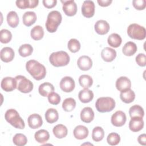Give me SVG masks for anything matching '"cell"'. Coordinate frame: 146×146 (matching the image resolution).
Here are the masks:
<instances>
[{
	"label": "cell",
	"instance_id": "8992f818",
	"mask_svg": "<svg viewBox=\"0 0 146 146\" xmlns=\"http://www.w3.org/2000/svg\"><path fill=\"white\" fill-rule=\"evenodd\" d=\"M127 34L132 39L143 40L146 36V30L143 26L136 23H132L128 27Z\"/></svg>",
	"mask_w": 146,
	"mask_h": 146
},
{
	"label": "cell",
	"instance_id": "8fae6325",
	"mask_svg": "<svg viewBox=\"0 0 146 146\" xmlns=\"http://www.w3.org/2000/svg\"><path fill=\"white\" fill-rule=\"evenodd\" d=\"M1 88L6 92H11L17 88V81L15 78L5 77L2 79L1 83Z\"/></svg>",
	"mask_w": 146,
	"mask_h": 146
},
{
	"label": "cell",
	"instance_id": "9c48e42d",
	"mask_svg": "<svg viewBox=\"0 0 146 146\" xmlns=\"http://www.w3.org/2000/svg\"><path fill=\"white\" fill-rule=\"evenodd\" d=\"M127 117L125 113L122 111H117L111 116V121L115 127H121L126 122Z\"/></svg>",
	"mask_w": 146,
	"mask_h": 146
},
{
	"label": "cell",
	"instance_id": "d6986e66",
	"mask_svg": "<svg viewBox=\"0 0 146 146\" xmlns=\"http://www.w3.org/2000/svg\"><path fill=\"white\" fill-rule=\"evenodd\" d=\"M102 58L107 62H111L113 61L116 56V51L110 47H105L101 52Z\"/></svg>",
	"mask_w": 146,
	"mask_h": 146
},
{
	"label": "cell",
	"instance_id": "4fadbf2b",
	"mask_svg": "<svg viewBox=\"0 0 146 146\" xmlns=\"http://www.w3.org/2000/svg\"><path fill=\"white\" fill-rule=\"evenodd\" d=\"M143 127L144 121L143 117H131L129 123V128L131 131L134 132H139L143 128Z\"/></svg>",
	"mask_w": 146,
	"mask_h": 146
},
{
	"label": "cell",
	"instance_id": "7402d4cb",
	"mask_svg": "<svg viewBox=\"0 0 146 146\" xmlns=\"http://www.w3.org/2000/svg\"><path fill=\"white\" fill-rule=\"evenodd\" d=\"M78 98L80 101L83 103H89L94 98V93L88 88H84L79 92Z\"/></svg>",
	"mask_w": 146,
	"mask_h": 146
},
{
	"label": "cell",
	"instance_id": "836d02e7",
	"mask_svg": "<svg viewBox=\"0 0 146 146\" xmlns=\"http://www.w3.org/2000/svg\"><path fill=\"white\" fill-rule=\"evenodd\" d=\"M129 114L131 117H143L144 111L143 108L139 105L132 106L129 110Z\"/></svg>",
	"mask_w": 146,
	"mask_h": 146
},
{
	"label": "cell",
	"instance_id": "ac0fdd59",
	"mask_svg": "<svg viewBox=\"0 0 146 146\" xmlns=\"http://www.w3.org/2000/svg\"><path fill=\"white\" fill-rule=\"evenodd\" d=\"M116 87L119 91H122L128 88H131V82L126 76H120L116 81Z\"/></svg>",
	"mask_w": 146,
	"mask_h": 146
},
{
	"label": "cell",
	"instance_id": "7bdbcfd3",
	"mask_svg": "<svg viewBox=\"0 0 146 146\" xmlns=\"http://www.w3.org/2000/svg\"><path fill=\"white\" fill-rule=\"evenodd\" d=\"M48 102L53 105H57L60 102V96L56 92H51L48 95Z\"/></svg>",
	"mask_w": 146,
	"mask_h": 146
},
{
	"label": "cell",
	"instance_id": "5b68a950",
	"mask_svg": "<svg viewBox=\"0 0 146 146\" xmlns=\"http://www.w3.org/2000/svg\"><path fill=\"white\" fill-rule=\"evenodd\" d=\"M95 107L99 112H108L115 107V101L111 97H100L97 99Z\"/></svg>",
	"mask_w": 146,
	"mask_h": 146
},
{
	"label": "cell",
	"instance_id": "74e56055",
	"mask_svg": "<svg viewBox=\"0 0 146 146\" xmlns=\"http://www.w3.org/2000/svg\"><path fill=\"white\" fill-rule=\"evenodd\" d=\"M33 51V48L30 44H23L21 45L18 49L19 54L22 57L30 56L32 54Z\"/></svg>",
	"mask_w": 146,
	"mask_h": 146
},
{
	"label": "cell",
	"instance_id": "f6af8a7d",
	"mask_svg": "<svg viewBox=\"0 0 146 146\" xmlns=\"http://www.w3.org/2000/svg\"><path fill=\"white\" fill-rule=\"evenodd\" d=\"M136 62L141 66L144 67L146 66V56L143 53H140L136 56Z\"/></svg>",
	"mask_w": 146,
	"mask_h": 146
},
{
	"label": "cell",
	"instance_id": "e0dca14e",
	"mask_svg": "<svg viewBox=\"0 0 146 146\" xmlns=\"http://www.w3.org/2000/svg\"><path fill=\"white\" fill-rule=\"evenodd\" d=\"M15 53L12 48L9 47H3L0 52V57L2 61L8 63L12 61L14 58Z\"/></svg>",
	"mask_w": 146,
	"mask_h": 146
},
{
	"label": "cell",
	"instance_id": "ab89813d",
	"mask_svg": "<svg viewBox=\"0 0 146 146\" xmlns=\"http://www.w3.org/2000/svg\"><path fill=\"white\" fill-rule=\"evenodd\" d=\"M68 50L73 53L78 52L80 48V43L78 40L75 38L71 39L67 44Z\"/></svg>",
	"mask_w": 146,
	"mask_h": 146
},
{
	"label": "cell",
	"instance_id": "277c9868",
	"mask_svg": "<svg viewBox=\"0 0 146 146\" xmlns=\"http://www.w3.org/2000/svg\"><path fill=\"white\" fill-rule=\"evenodd\" d=\"M69 55L64 51L52 52L49 56L50 63L55 67H62L67 66L70 62Z\"/></svg>",
	"mask_w": 146,
	"mask_h": 146
},
{
	"label": "cell",
	"instance_id": "52a82bcc",
	"mask_svg": "<svg viewBox=\"0 0 146 146\" xmlns=\"http://www.w3.org/2000/svg\"><path fill=\"white\" fill-rule=\"evenodd\" d=\"M17 81V88L22 93H29L34 87L33 83L25 76L23 75H17L15 76Z\"/></svg>",
	"mask_w": 146,
	"mask_h": 146
},
{
	"label": "cell",
	"instance_id": "cb8c5ba5",
	"mask_svg": "<svg viewBox=\"0 0 146 146\" xmlns=\"http://www.w3.org/2000/svg\"><path fill=\"white\" fill-rule=\"evenodd\" d=\"M17 6L21 9H25L27 8L33 9L38 5V0H17L16 1Z\"/></svg>",
	"mask_w": 146,
	"mask_h": 146
},
{
	"label": "cell",
	"instance_id": "7dc6e473",
	"mask_svg": "<svg viewBox=\"0 0 146 146\" xmlns=\"http://www.w3.org/2000/svg\"><path fill=\"white\" fill-rule=\"evenodd\" d=\"M137 141L139 143L143 145H146V135L145 133H143L139 136L137 138Z\"/></svg>",
	"mask_w": 146,
	"mask_h": 146
},
{
	"label": "cell",
	"instance_id": "9a60e30c",
	"mask_svg": "<svg viewBox=\"0 0 146 146\" xmlns=\"http://www.w3.org/2000/svg\"><path fill=\"white\" fill-rule=\"evenodd\" d=\"M28 125L32 129H36L40 127L43 124L42 117L37 113L30 115L27 119Z\"/></svg>",
	"mask_w": 146,
	"mask_h": 146
},
{
	"label": "cell",
	"instance_id": "60d3db41",
	"mask_svg": "<svg viewBox=\"0 0 146 146\" xmlns=\"http://www.w3.org/2000/svg\"><path fill=\"white\" fill-rule=\"evenodd\" d=\"M12 38L11 33L7 29H2L0 31V41L2 43H7Z\"/></svg>",
	"mask_w": 146,
	"mask_h": 146
},
{
	"label": "cell",
	"instance_id": "d6a6232c",
	"mask_svg": "<svg viewBox=\"0 0 146 146\" xmlns=\"http://www.w3.org/2000/svg\"><path fill=\"white\" fill-rule=\"evenodd\" d=\"M30 35L31 38L35 40L42 39L44 35V30L43 27L39 25L34 26L31 30Z\"/></svg>",
	"mask_w": 146,
	"mask_h": 146
},
{
	"label": "cell",
	"instance_id": "3957f363",
	"mask_svg": "<svg viewBox=\"0 0 146 146\" xmlns=\"http://www.w3.org/2000/svg\"><path fill=\"white\" fill-rule=\"evenodd\" d=\"M5 120L14 127L18 129H24L25 122L19 116V113L14 109H9L5 114Z\"/></svg>",
	"mask_w": 146,
	"mask_h": 146
},
{
	"label": "cell",
	"instance_id": "44dd1931",
	"mask_svg": "<svg viewBox=\"0 0 146 146\" xmlns=\"http://www.w3.org/2000/svg\"><path fill=\"white\" fill-rule=\"evenodd\" d=\"M94 118V112L91 107H84L80 112V119L82 121L89 123Z\"/></svg>",
	"mask_w": 146,
	"mask_h": 146
},
{
	"label": "cell",
	"instance_id": "1f68e13d",
	"mask_svg": "<svg viewBox=\"0 0 146 146\" xmlns=\"http://www.w3.org/2000/svg\"><path fill=\"white\" fill-rule=\"evenodd\" d=\"M107 42L110 46L117 48L120 46L122 42V39L119 34L116 33H112L108 36Z\"/></svg>",
	"mask_w": 146,
	"mask_h": 146
},
{
	"label": "cell",
	"instance_id": "ba28073f",
	"mask_svg": "<svg viewBox=\"0 0 146 146\" xmlns=\"http://www.w3.org/2000/svg\"><path fill=\"white\" fill-rule=\"evenodd\" d=\"M63 3V10L65 14L69 17L74 16L77 12V5L74 0L61 1Z\"/></svg>",
	"mask_w": 146,
	"mask_h": 146
},
{
	"label": "cell",
	"instance_id": "bcb514c9",
	"mask_svg": "<svg viewBox=\"0 0 146 146\" xmlns=\"http://www.w3.org/2000/svg\"><path fill=\"white\" fill-rule=\"evenodd\" d=\"M44 7L47 9H51L55 6L57 3L56 0H43L42 1Z\"/></svg>",
	"mask_w": 146,
	"mask_h": 146
},
{
	"label": "cell",
	"instance_id": "f35d334b",
	"mask_svg": "<svg viewBox=\"0 0 146 146\" xmlns=\"http://www.w3.org/2000/svg\"><path fill=\"white\" fill-rule=\"evenodd\" d=\"M13 141L14 144L17 146H23L27 144V139L26 136L22 133H17L14 136Z\"/></svg>",
	"mask_w": 146,
	"mask_h": 146
},
{
	"label": "cell",
	"instance_id": "c3c4849f",
	"mask_svg": "<svg viewBox=\"0 0 146 146\" xmlns=\"http://www.w3.org/2000/svg\"><path fill=\"white\" fill-rule=\"evenodd\" d=\"M112 0H98V4L102 7H106L109 6L111 3Z\"/></svg>",
	"mask_w": 146,
	"mask_h": 146
},
{
	"label": "cell",
	"instance_id": "603a6c76",
	"mask_svg": "<svg viewBox=\"0 0 146 146\" xmlns=\"http://www.w3.org/2000/svg\"><path fill=\"white\" fill-rule=\"evenodd\" d=\"M120 99L125 103H130L135 100V94L131 88H128L120 92Z\"/></svg>",
	"mask_w": 146,
	"mask_h": 146
},
{
	"label": "cell",
	"instance_id": "7a4b0ae2",
	"mask_svg": "<svg viewBox=\"0 0 146 146\" xmlns=\"http://www.w3.org/2000/svg\"><path fill=\"white\" fill-rule=\"evenodd\" d=\"M62 19V17L59 11L54 10L50 12L45 24L47 30L51 33H55L60 25Z\"/></svg>",
	"mask_w": 146,
	"mask_h": 146
},
{
	"label": "cell",
	"instance_id": "8d00e7d4",
	"mask_svg": "<svg viewBox=\"0 0 146 146\" xmlns=\"http://www.w3.org/2000/svg\"><path fill=\"white\" fill-rule=\"evenodd\" d=\"M104 136V129L101 127H95L94 128L92 133V138L94 141L99 142L101 141Z\"/></svg>",
	"mask_w": 146,
	"mask_h": 146
},
{
	"label": "cell",
	"instance_id": "2e32d148",
	"mask_svg": "<svg viewBox=\"0 0 146 146\" xmlns=\"http://www.w3.org/2000/svg\"><path fill=\"white\" fill-rule=\"evenodd\" d=\"M94 28L97 34L99 35H104L108 33L110 30V26L106 21L99 20L95 23Z\"/></svg>",
	"mask_w": 146,
	"mask_h": 146
},
{
	"label": "cell",
	"instance_id": "4316f807",
	"mask_svg": "<svg viewBox=\"0 0 146 146\" xmlns=\"http://www.w3.org/2000/svg\"><path fill=\"white\" fill-rule=\"evenodd\" d=\"M137 47L136 44L133 42H128L123 46L122 52L125 56H132L137 51Z\"/></svg>",
	"mask_w": 146,
	"mask_h": 146
},
{
	"label": "cell",
	"instance_id": "4dcf8cb0",
	"mask_svg": "<svg viewBox=\"0 0 146 146\" xmlns=\"http://www.w3.org/2000/svg\"><path fill=\"white\" fill-rule=\"evenodd\" d=\"M7 22L11 27L15 28L19 22V19L17 13L14 11H10L7 15Z\"/></svg>",
	"mask_w": 146,
	"mask_h": 146
},
{
	"label": "cell",
	"instance_id": "30bf717a",
	"mask_svg": "<svg viewBox=\"0 0 146 146\" xmlns=\"http://www.w3.org/2000/svg\"><path fill=\"white\" fill-rule=\"evenodd\" d=\"M75 87L74 80L70 76H64L60 82V87L61 90L65 92H70L72 91Z\"/></svg>",
	"mask_w": 146,
	"mask_h": 146
},
{
	"label": "cell",
	"instance_id": "d590c367",
	"mask_svg": "<svg viewBox=\"0 0 146 146\" xmlns=\"http://www.w3.org/2000/svg\"><path fill=\"white\" fill-rule=\"evenodd\" d=\"M76 107V101L72 98H66L62 103V108L66 112H71Z\"/></svg>",
	"mask_w": 146,
	"mask_h": 146
},
{
	"label": "cell",
	"instance_id": "e575fe53",
	"mask_svg": "<svg viewBox=\"0 0 146 146\" xmlns=\"http://www.w3.org/2000/svg\"><path fill=\"white\" fill-rule=\"evenodd\" d=\"M79 83L84 88H88L92 85L93 80L88 75H82L79 78Z\"/></svg>",
	"mask_w": 146,
	"mask_h": 146
},
{
	"label": "cell",
	"instance_id": "83f0119b",
	"mask_svg": "<svg viewBox=\"0 0 146 146\" xmlns=\"http://www.w3.org/2000/svg\"><path fill=\"white\" fill-rule=\"evenodd\" d=\"M54 91V87L52 84L48 82H45L39 86L38 91L42 96H48V95Z\"/></svg>",
	"mask_w": 146,
	"mask_h": 146
},
{
	"label": "cell",
	"instance_id": "f1b7e54d",
	"mask_svg": "<svg viewBox=\"0 0 146 146\" xmlns=\"http://www.w3.org/2000/svg\"><path fill=\"white\" fill-rule=\"evenodd\" d=\"M34 137L38 143L43 144L48 140L50 138V135L47 130L40 129L35 133Z\"/></svg>",
	"mask_w": 146,
	"mask_h": 146
},
{
	"label": "cell",
	"instance_id": "ffe728a7",
	"mask_svg": "<svg viewBox=\"0 0 146 146\" xmlns=\"http://www.w3.org/2000/svg\"><path fill=\"white\" fill-rule=\"evenodd\" d=\"M74 137L78 140H83L86 139L89 133L88 128L82 125H79L76 126L73 131Z\"/></svg>",
	"mask_w": 146,
	"mask_h": 146
},
{
	"label": "cell",
	"instance_id": "7c38bea8",
	"mask_svg": "<svg viewBox=\"0 0 146 146\" xmlns=\"http://www.w3.org/2000/svg\"><path fill=\"white\" fill-rule=\"evenodd\" d=\"M82 13L86 18H91L95 13V4L92 1H84L82 6Z\"/></svg>",
	"mask_w": 146,
	"mask_h": 146
},
{
	"label": "cell",
	"instance_id": "b9f144b4",
	"mask_svg": "<svg viewBox=\"0 0 146 146\" xmlns=\"http://www.w3.org/2000/svg\"><path fill=\"white\" fill-rule=\"evenodd\" d=\"M107 141L110 145H116L120 141V135L115 132L110 133L107 137Z\"/></svg>",
	"mask_w": 146,
	"mask_h": 146
},
{
	"label": "cell",
	"instance_id": "d4e9b609",
	"mask_svg": "<svg viewBox=\"0 0 146 146\" xmlns=\"http://www.w3.org/2000/svg\"><path fill=\"white\" fill-rule=\"evenodd\" d=\"M36 15L34 11H26L22 16L23 23L29 27L33 25L36 21Z\"/></svg>",
	"mask_w": 146,
	"mask_h": 146
},
{
	"label": "cell",
	"instance_id": "484cf974",
	"mask_svg": "<svg viewBox=\"0 0 146 146\" xmlns=\"http://www.w3.org/2000/svg\"><path fill=\"white\" fill-rule=\"evenodd\" d=\"M52 132L56 138L62 139L67 135L68 130L65 125L62 124H59L53 128Z\"/></svg>",
	"mask_w": 146,
	"mask_h": 146
},
{
	"label": "cell",
	"instance_id": "6da1fadb",
	"mask_svg": "<svg viewBox=\"0 0 146 146\" xmlns=\"http://www.w3.org/2000/svg\"><path fill=\"white\" fill-rule=\"evenodd\" d=\"M26 68L28 72L36 80H40L44 78L46 75L45 67L35 60H30L26 64Z\"/></svg>",
	"mask_w": 146,
	"mask_h": 146
},
{
	"label": "cell",
	"instance_id": "f546056e",
	"mask_svg": "<svg viewBox=\"0 0 146 146\" xmlns=\"http://www.w3.org/2000/svg\"><path fill=\"white\" fill-rule=\"evenodd\" d=\"M45 119L47 123L52 124L59 119V114L56 110L54 108L48 109L45 113Z\"/></svg>",
	"mask_w": 146,
	"mask_h": 146
},
{
	"label": "cell",
	"instance_id": "5bb4252c",
	"mask_svg": "<svg viewBox=\"0 0 146 146\" xmlns=\"http://www.w3.org/2000/svg\"><path fill=\"white\" fill-rule=\"evenodd\" d=\"M77 64L81 70L87 71L91 68L92 66V61L88 56L83 55L78 58Z\"/></svg>",
	"mask_w": 146,
	"mask_h": 146
},
{
	"label": "cell",
	"instance_id": "ee69618b",
	"mask_svg": "<svg viewBox=\"0 0 146 146\" xmlns=\"http://www.w3.org/2000/svg\"><path fill=\"white\" fill-rule=\"evenodd\" d=\"M132 3L133 7L138 10H144L146 6V2L145 0H133Z\"/></svg>",
	"mask_w": 146,
	"mask_h": 146
}]
</instances>
